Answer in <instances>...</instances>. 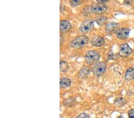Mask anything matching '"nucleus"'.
<instances>
[{
    "instance_id": "obj_1",
    "label": "nucleus",
    "mask_w": 134,
    "mask_h": 118,
    "mask_svg": "<svg viewBox=\"0 0 134 118\" xmlns=\"http://www.w3.org/2000/svg\"><path fill=\"white\" fill-rule=\"evenodd\" d=\"M90 38L86 35H81L77 36L73 39L70 43V47L73 48H82L89 42Z\"/></svg>"
},
{
    "instance_id": "obj_2",
    "label": "nucleus",
    "mask_w": 134,
    "mask_h": 118,
    "mask_svg": "<svg viewBox=\"0 0 134 118\" xmlns=\"http://www.w3.org/2000/svg\"><path fill=\"white\" fill-rule=\"evenodd\" d=\"M100 59V53L98 51L95 50H91L88 51L85 56L86 62L89 64H96L98 63Z\"/></svg>"
},
{
    "instance_id": "obj_3",
    "label": "nucleus",
    "mask_w": 134,
    "mask_h": 118,
    "mask_svg": "<svg viewBox=\"0 0 134 118\" xmlns=\"http://www.w3.org/2000/svg\"><path fill=\"white\" fill-rule=\"evenodd\" d=\"M107 64L104 61L98 62L94 66L92 69V72L96 76L100 77L104 74L106 70Z\"/></svg>"
},
{
    "instance_id": "obj_4",
    "label": "nucleus",
    "mask_w": 134,
    "mask_h": 118,
    "mask_svg": "<svg viewBox=\"0 0 134 118\" xmlns=\"http://www.w3.org/2000/svg\"><path fill=\"white\" fill-rule=\"evenodd\" d=\"M94 27V21L91 19H86L81 23L79 27V31L82 33H86L93 29Z\"/></svg>"
},
{
    "instance_id": "obj_5",
    "label": "nucleus",
    "mask_w": 134,
    "mask_h": 118,
    "mask_svg": "<svg viewBox=\"0 0 134 118\" xmlns=\"http://www.w3.org/2000/svg\"><path fill=\"white\" fill-rule=\"evenodd\" d=\"M92 12L96 14H103L106 12L108 10V7L105 4H100L98 3H94L91 5Z\"/></svg>"
},
{
    "instance_id": "obj_6",
    "label": "nucleus",
    "mask_w": 134,
    "mask_h": 118,
    "mask_svg": "<svg viewBox=\"0 0 134 118\" xmlns=\"http://www.w3.org/2000/svg\"><path fill=\"white\" fill-rule=\"evenodd\" d=\"M132 53V50L130 46L127 43H124V44L121 45L120 47L119 51V54L121 57H127L131 54Z\"/></svg>"
},
{
    "instance_id": "obj_7",
    "label": "nucleus",
    "mask_w": 134,
    "mask_h": 118,
    "mask_svg": "<svg viewBox=\"0 0 134 118\" xmlns=\"http://www.w3.org/2000/svg\"><path fill=\"white\" fill-rule=\"evenodd\" d=\"M130 33V29L127 27H121L116 32V35L119 39L125 40L128 37Z\"/></svg>"
},
{
    "instance_id": "obj_8",
    "label": "nucleus",
    "mask_w": 134,
    "mask_h": 118,
    "mask_svg": "<svg viewBox=\"0 0 134 118\" xmlns=\"http://www.w3.org/2000/svg\"><path fill=\"white\" fill-rule=\"evenodd\" d=\"M60 29L61 33H67L72 29V24H71L70 21L68 20H61L60 23Z\"/></svg>"
},
{
    "instance_id": "obj_9",
    "label": "nucleus",
    "mask_w": 134,
    "mask_h": 118,
    "mask_svg": "<svg viewBox=\"0 0 134 118\" xmlns=\"http://www.w3.org/2000/svg\"><path fill=\"white\" fill-rule=\"evenodd\" d=\"M91 43L93 46L96 47H100L104 44L105 40L102 36H96L92 38Z\"/></svg>"
},
{
    "instance_id": "obj_10",
    "label": "nucleus",
    "mask_w": 134,
    "mask_h": 118,
    "mask_svg": "<svg viewBox=\"0 0 134 118\" xmlns=\"http://www.w3.org/2000/svg\"><path fill=\"white\" fill-rule=\"evenodd\" d=\"M119 27V24L118 23L111 21L106 24L105 26V31L108 33H116V32L118 31Z\"/></svg>"
},
{
    "instance_id": "obj_11",
    "label": "nucleus",
    "mask_w": 134,
    "mask_h": 118,
    "mask_svg": "<svg viewBox=\"0 0 134 118\" xmlns=\"http://www.w3.org/2000/svg\"><path fill=\"white\" fill-rule=\"evenodd\" d=\"M71 80L67 77H62L60 80V86L62 89H66L71 85Z\"/></svg>"
},
{
    "instance_id": "obj_12",
    "label": "nucleus",
    "mask_w": 134,
    "mask_h": 118,
    "mask_svg": "<svg viewBox=\"0 0 134 118\" xmlns=\"http://www.w3.org/2000/svg\"><path fill=\"white\" fill-rule=\"evenodd\" d=\"M134 79V68H128L125 73V79L126 81H131Z\"/></svg>"
},
{
    "instance_id": "obj_13",
    "label": "nucleus",
    "mask_w": 134,
    "mask_h": 118,
    "mask_svg": "<svg viewBox=\"0 0 134 118\" xmlns=\"http://www.w3.org/2000/svg\"><path fill=\"white\" fill-rule=\"evenodd\" d=\"M69 69V64L67 61L61 60L60 63V69L62 73H66L68 71Z\"/></svg>"
},
{
    "instance_id": "obj_14",
    "label": "nucleus",
    "mask_w": 134,
    "mask_h": 118,
    "mask_svg": "<svg viewBox=\"0 0 134 118\" xmlns=\"http://www.w3.org/2000/svg\"><path fill=\"white\" fill-rule=\"evenodd\" d=\"M90 70L89 68L86 67H83L79 70V76L81 78H83L88 76V75L90 74Z\"/></svg>"
},
{
    "instance_id": "obj_15",
    "label": "nucleus",
    "mask_w": 134,
    "mask_h": 118,
    "mask_svg": "<svg viewBox=\"0 0 134 118\" xmlns=\"http://www.w3.org/2000/svg\"><path fill=\"white\" fill-rule=\"evenodd\" d=\"M107 20V18L105 16H100L96 19V22L99 26H103L105 24Z\"/></svg>"
},
{
    "instance_id": "obj_16",
    "label": "nucleus",
    "mask_w": 134,
    "mask_h": 118,
    "mask_svg": "<svg viewBox=\"0 0 134 118\" xmlns=\"http://www.w3.org/2000/svg\"><path fill=\"white\" fill-rule=\"evenodd\" d=\"M75 102V99L73 98H69L64 100V104L66 106H72Z\"/></svg>"
},
{
    "instance_id": "obj_17",
    "label": "nucleus",
    "mask_w": 134,
    "mask_h": 118,
    "mask_svg": "<svg viewBox=\"0 0 134 118\" xmlns=\"http://www.w3.org/2000/svg\"><path fill=\"white\" fill-rule=\"evenodd\" d=\"M82 3V1L81 0H72V1H70V5L73 7L79 6Z\"/></svg>"
},
{
    "instance_id": "obj_18",
    "label": "nucleus",
    "mask_w": 134,
    "mask_h": 118,
    "mask_svg": "<svg viewBox=\"0 0 134 118\" xmlns=\"http://www.w3.org/2000/svg\"><path fill=\"white\" fill-rule=\"evenodd\" d=\"M91 12V8L90 6H86L83 10V14L84 16H89Z\"/></svg>"
},
{
    "instance_id": "obj_19",
    "label": "nucleus",
    "mask_w": 134,
    "mask_h": 118,
    "mask_svg": "<svg viewBox=\"0 0 134 118\" xmlns=\"http://www.w3.org/2000/svg\"><path fill=\"white\" fill-rule=\"evenodd\" d=\"M115 103L117 104L118 106H121L124 104L125 100H124V98H118L116 100H115Z\"/></svg>"
},
{
    "instance_id": "obj_20",
    "label": "nucleus",
    "mask_w": 134,
    "mask_h": 118,
    "mask_svg": "<svg viewBox=\"0 0 134 118\" xmlns=\"http://www.w3.org/2000/svg\"><path fill=\"white\" fill-rule=\"evenodd\" d=\"M76 118H90V116L86 113H83L80 114Z\"/></svg>"
},
{
    "instance_id": "obj_21",
    "label": "nucleus",
    "mask_w": 134,
    "mask_h": 118,
    "mask_svg": "<svg viewBox=\"0 0 134 118\" xmlns=\"http://www.w3.org/2000/svg\"><path fill=\"white\" fill-rule=\"evenodd\" d=\"M129 118H134V109H131L128 112Z\"/></svg>"
},
{
    "instance_id": "obj_22",
    "label": "nucleus",
    "mask_w": 134,
    "mask_h": 118,
    "mask_svg": "<svg viewBox=\"0 0 134 118\" xmlns=\"http://www.w3.org/2000/svg\"><path fill=\"white\" fill-rule=\"evenodd\" d=\"M108 1V0H97V3L100 4H105Z\"/></svg>"
},
{
    "instance_id": "obj_23",
    "label": "nucleus",
    "mask_w": 134,
    "mask_h": 118,
    "mask_svg": "<svg viewBox=\"0 0 134 118\" xmlns=\"http://www.w3.org/2000/svg\"><path fill=\"white\" fill-rule=\"evenodd\" d=\"M64 36H60V45H62V43L63 42V40H64Z\"/></svg>"
}]
</instances>
